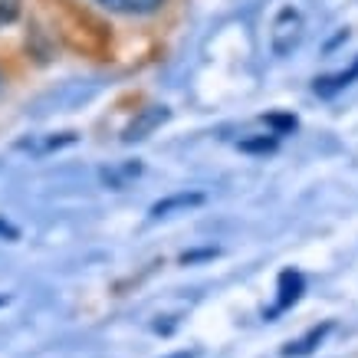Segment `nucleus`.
Instances as JSON below:
<instances>
[{"label": "nucleus", "mask_w": 358, "mask_h": 358, "mask_svg": "<svg viewBox=\"0 0 358 358\" xmlns=\"http://www.w3.org/2000/svg\"><path fill=\"white\" fill-rule=\"evenodd\" d=\"M299 40H303V17H299V10H293V7H282L280 17L273 20V30H270L273 53L276 56L293 53L296 46H299Z\"/></svg>", "instance_id": "nucleus-1"}, {"label": "nucleus", "mask_w": 358, "mask_h": 358, "mask_svg": "<svg viewBox=\"0 0 358 358\" xmlns=\"http://www.w3.org/2000/svg\"><path fill=\"white\" fill-rule=\"evenodd\" d=\"M168 119V109H162V106H152V109H145V115H141L138 122H131L129 131H125V141H138L145 138L152 129H158L162 122Z\"/></svg>", "instance_id": "nucleus-2"}, {"label": "nucleus", "mask_w": 358, "mask_h": 358, "mask_svg": "<svg viewBox=\"0 0 358 358\" xmlns=\"http://www.w3.org/2000/svg\"><path fill=\"white\" fill-rule=\"evenodd\" d=\"M112 13H129V17H141V13H155L164 0H96Z\"/></svg>", "instance_id": "nucleus-3"}, {"label": "nucleus", "mask_w": 358, "mask_h": 358, "mask_svg": "<svg viewBox=\"0 0 358 358\" xmlns=\"http://www.w3.org/2000/svg\"><path fill=\"white\" fill-rule=\"evenodd\" d=\"M201 201H204L201 194H181V197H171V201H162V204H155L152 214H155V217H164V214H168L171 207H191V204H201Z\"/></svg>", "instance_id": "nucleus-4"}, {"label": "nucleus", "mask_w": 358, "mask_h": 358, "mask_svg": "<svg viewBox=\"0 0 358 358\" xmlns=\"http://www.w3.org/2000/svg\"><path fill=\"white\" fill-rule=\"evenodd\" d=\"M0 237H10V240H17V230L7 224V220H0Z\"/></svg>", "instance_id": "nucleus-5"}, {"label": "nucleus", "mask_w": 358, "mask_h": 358, "mask_svg": "<svg viewBox=\"0 0 358 358\" xmlns=\"http://www.w3.org/2000/svg\"><path fill=\"white\" fill-rule=\"evenodd\" d=\"M171 358H191V355H185V352H181V355H171Z\"/></svg>", "instance_id": "nucleus-6"}]
</instances>
